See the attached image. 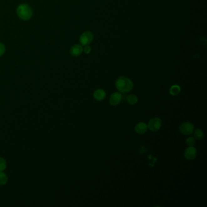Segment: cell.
Wrapping results in <instances>:
<instances>
[{"label":"cell","mask_w":207,"mask_h":207,"mask_svg":"<svg viewBox=\"0 0 207 207\" xmlns=\"http://www.w3.org/2000/svg\"><path fill=\"white\" fill-rule=\"evenodd\" d=\"M17 13L21 20L28 21L32 17L33 11L28 4H21L17 9Z\"/></svg>","instance_id":"obj_2"},{"label":"cell","mask_w":207,"mask_h":207,"mask_svg":"<svg viewBox=\"0 0 207 207\" xmlns=\"http://www.w3.org/2000/svg\"><path fill=\"white\" fill-rule=\"evenodd\" d=\"M116 86L120 92L127 93L133 88V83L129 78L120 77L116 81Z\"/></svg>","instance_id":"obj_1"},{"label":"cell","mask_w":207,"mask_h":207,"mask_svg":"<svg viewBox=\"0 0 207 207\" xmlns=\"http://www.w3.org/2000/svg\"><path fill=\"white\" fill-rule=\"evenodd\" d=\"M5 52H6L5 46L3 43H0V57L3 55L5 53Z\"/></svg>","instance_id":"obj_17"},{"label":"cell","mask_w":207,"mask_h":207,"mask_svg":"<svg viewBox=\"0 0 207 207\" xmlns=\"http://www.w3.org/2000/svg\"><path fill=\"white\" fill-rule=\"evenodd\" d=\"M162 122L161 119L158 117L151 118L148 122V128L153 132H156L159 130L162 127Z\"/></svg>","instance_id":"obj_4"},{"label":"cell","mask_w":207,"mask_h":207,"mask_svg":"<svg viewBox=\"0 0 207 207\" xmlns=\"http://www.w3.org/2000/svg\"><path fill=\"white\" fill-rule=\"evenodd\" d=\"M197 156V149L194 147H188L186 148L184 156L188 160H194Z\"/></svg>","instance_id":"obj_6"},{"label":"cell","mask_w":207,"mask_h":207,"mask_svg":"<svg viewBox=\"0 0 207 207\" xmlns=\"http://www.w3.org/2000/svg\"><path fill=\"white\" fill-rule=\"evenodd\" d=\"M94 39V35L92 32L90 31H86L83 32L80 37V42L81 45L86 46L92 41Z\"/></svg>","instance_id":"obj_5"},{"label":"cell","mask_w":207,"mask_h":207,"mask_svg":"<svg viewBox=\"0 0 207 207\" xmlns=\"http://www.w3.org/2000/svg\"><path fill=\"white\" fill-rule=\"evenodd\" d=\"M148 125L144 122L138 123L135 127V131L139 134H145L148 130Z\"/></svg>","instance_id":"obj_9"},{"label":"cell","mask_w":207,"mask_h":207,"mask_svg":"<svg viewBox=\"0 0 207 207\" xmlns=\"http://www.w3.org/2000/svg\"><path fill=\"white\" fill-rule=\"evenodd\" d=\"M8 176L3 171H0V185H6L8 182Z\"/></svg>","instance_id":"obj_14"},{"label":"cell","mask_w":207,"mask_h":207,"mask_svg":"<svg viewBox=\"0 0 207 207\" xmlns=\"http://www.w3.org/2000/svg\"><path fill=\"white\" fill-rule=\"evenodd\" d=\"M194 130V127L193 124L190 122H184L179 127L180 132L185 136L191 134Z\"/></svg>","instance_id":"obj_3"},{"label":"cell","mask_w":207,"mask_h":207,"mask_svg":"<svg viewBox=\"0 0 207 207\" xmlns=\"http://www.w3.org/2000/svg\"><path fill=\"white\" fill-rule=\"evenodd\" d=\"M83 51L85 52V53L88 54H89L91 52V48L89 46H88V45L85 46V48L83 49Z\"/></svg>","instance_id":"obj_18"},{"label":"cell","mask_w":207,"mask_h":207,"mask_svg":"<svg viewBox=\"0 0 207 207\" xmlns=\"http://www.w3.org/2000/svg\"><path fill=\"white\" fill-rule=\"evenodd\" d=\"M6 161L3 158H0V171H3L6 168Z\"/></svg>","instance_id":"obj_16"},{"label":"cell","mask_w":207,"mask_h":207,"mask_svg":"<svg viewBox=\"0 0 207 207\" xmlns=\"http://www.w3.org/2000/svg\"><path fill=\"white\" fill-rule=\"evenodd\" d=\"M194 131H193L194 132V138L199 140H201L204 138V134L203 131L200 129H196Z\"/></svg>","instance_id":"obj_12"},{"label":"cell","mask_w":207,"mask_h":207,"mask_svg":"<svg viewBox=\"0 0 207 207\" xmlns=\"http://www.w3.org/2000/svg\"><path fill=\"white\" fill-rule=\"evenodd\" d=\"M106 92L102 89H98L96 90L94 92V97L97 101H102L106 97Z\"/></svg>","instance_id":"obj_10"},{"label":"cell","mask_w":207,"mask_h":207,"mask_svg":"<svg viewBox=\"0 0 207 207\" xmlns=\"http://www.w3.org/2000/svg\"><path fill=\"white\" fill-rule=\"evenodd\" d=\"M186 143L188 147H194V145L196 144L195 138L193 137H188L186 140Z\"/></svg>","instance_id":"obj_15"},{"label":"cell","mask_w":207,"mask_h":207,"mask_svg":"<svg viewBox=\"0 0 207 207\" xmlns=\"http://www.w3.org/2000/svg\"><path fill=\"white\" fill-rule=\"evenodd\" d=\"M122 99V96L120 92H114L109 97V103L112 106H117L118 105Z\"/></svg>","instance_id":"obj_7"},{"label":"cell","mask_w":207,"mask_h":207,"mask_svg":"<svg viewBox=\"0 0 207 207\" xmlns=\"http://www.w3.org/2000/svg\"><path fill=\"white\" fill-rule=\"evenodd\" d=\"M180 87L177 85H174L171 86V87L169 89V93L172 96H177L180 92Z\"/></svg>","instance_id":"obj_11"},{"label":"cell","mask_w":207,"mask_h":207,"mask_svg":"<svg viewBox=\"0 0 207 207\" xmlns=\"http://www.w3.org/2000/svg\"><path fill=\"white\" fill-rule=\"evenodd\" d=\"M127 101L130 105H134L138 101V98L136 95L131 94L127 97Z\"/></svg>","instance_id":"obj_13"},{"label":"cell","mask_w":207,"mask_h":207,"mask_svg":"<svg viewBox=\"0 0 207 207\" xmlns=\"http://www.w3.org/2000/svg\"><path fill=\"white\" fill-rule=\"evenodd\" d=\"M83 51L82 46L80 44H75L72 46L70 49V53L73 57H79Z\"/></svg>","instance_id":"obj_8"}]
</instances>
